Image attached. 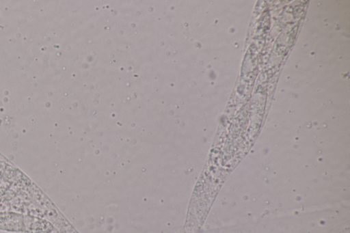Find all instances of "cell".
I'll return each instance as SVG.
<instances>
[{"label":"cell","instance_id":"obj_3","mask_svg":"<svg viewBox=\"0 0 350 233\" xmlns=\"http://www.w3.org/2000/svg\"><path fill=\"white\" fill-rule=\"evenodd\" d=\"M0 186L5 187V185L1 182V180H0Z\"/></svg>","mask_w":350,"mask_h":233},{"label":"cell","instance_id":"obj_2","mask_svg":"<svg viewBox=\"0 0 350 233\" xmlns=\"http://www.w3.org/2000/svg\"><path fill=\"white\" fill-rule=\"evenodd\" d=\"M55 228V225L44 219L23 214V228L22 233H48Z\"/></svg>","mask_w":350,"mask_h":233},{"label":"cell","instance_id":"obj_1","mask_svg":"<svg viewBox=\"0 0 350 233\" xmlns=\"http://www.w3.org/2000/svg\"><path fill=\"white\" fill-rule=\"evenodd\" d=\"M23 228V214L14 211L0 212V230L22 233Z\"/></svg>","mask_w":350,"mask_h":233}]
</instances>
